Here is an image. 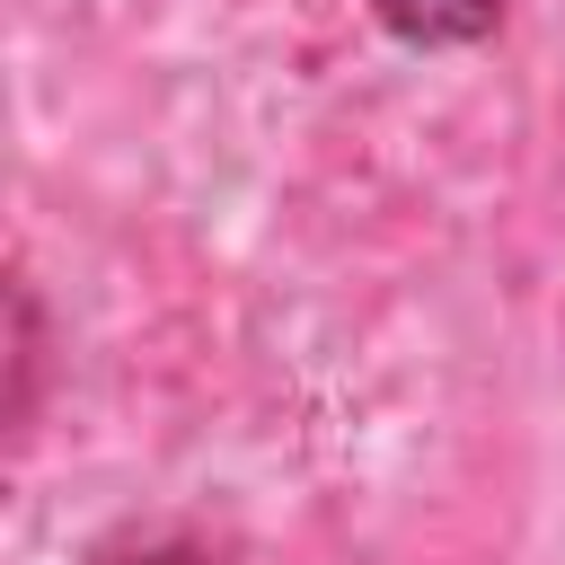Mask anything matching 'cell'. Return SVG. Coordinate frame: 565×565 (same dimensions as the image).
Wrapping results in <instances>:
<instances>
[{
	"label": "cell",
	"instance_id": "obj_1",
	"mask_svg": "<svg viewBox=\"0 0 565 565\" xmlns=\"http://www.w3.org/2000/svg\"><path fill=\"white\" fill-rule=\"evenodd\" d=\"M371 9L415 44H468V35H486L503 18V0H371Z\"/></svg>",
	"mask_w": 565,
	"mask_h": 565
},
{
	"label": "cell",
	"instance_id": "obj_2",
	"mask_svg": "<svg viewBox=\"0 0 565 565\" xmlns=\"http://www.w3.org/2000/svg\"><path fill=\"white\" fill-rule=\"evenodd\" d=\"M88 565H221V556L194 547L185 530H124V539H106Z\"/></svg>",
	"mask_w": 565,
	"mask_h": 565
}]
</instances>
